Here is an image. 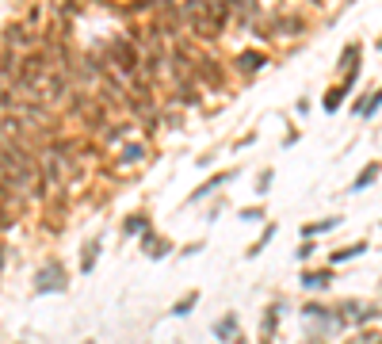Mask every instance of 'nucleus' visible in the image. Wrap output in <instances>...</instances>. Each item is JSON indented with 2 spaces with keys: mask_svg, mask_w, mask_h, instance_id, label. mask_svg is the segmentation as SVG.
Wrapping results in <instances>:
<instances>
[{
  "mask_svg": "<svg viewBox=\"0 0 382 344\" xmlns=\"http://www.w3.org/2000/svg\"><path fill=\"white\" fill-rule=\"evenodd\" d=\"M272 184H275V169L267 165V169H260V172H256V180H253V192L260 195V199H264V195L272 192Z\"/></svg>",
  "mask_w": 382,
  "mask_h": 344,
  "instance_id": "22",
  "label": "nucleus"
},
{
  "mask_svg": "<svg viewBox=\"0 0 382 344\" xmlns=\"http://www.w3.org/2000/svg\"><path fill=\"white\" fill-rule=\"evenodd\" d=\"M360 69H363V65H352V69H348L344 77L337 80V85L325 88V96H321V111H325V115H337L340 108H344V100L355 92V85H360Z\"/></svg>",
  "mask_w": 382,
  "mask_h": 344,
  "instance_id": "6",
  "label": "nucleus"
},
{
  "mask_svg": "<svg viewBox=\"0 0 382 344\" xmlns=\"http://www.w3.org/2000/svg\"><path fill=\"white\" fill-rule=\"evenodd\" d=\"M298 138H302V130H298V127H287V134H283V150L298 145Z\"/></svg>",
  "mask_w": 382,
  "mask_h": 344,
  "instance_id": "27",
  "label": "nucleus"
},
{
  "mask_svg": "<svg viewBox=\"0 0 382 344\" xmlns=\"http://www.w3.org/2000/svg\"><path fill=\"white\" fill-rule=\"evenodd\" d=\"M214 157H218V150H207V153H199V157H195V165H199V169H210V165H214Z\"/></svg>",
  "mask_w": 382,
  "mask_h": 344,
  "instance_id": "29",
  "label": "nucleus"
},
{
  "mask_svg": "<svg viewBox=\"0 0 382 344\" xmlns=\"http://www.w3.org/2000/svg\"><path fill=\"white\" fill-rule=\"evenodd\" d=\"M379 50H382V35H379Z\"/></svg>",
  "mask_w": 382,
  "mask_h": 344,
  "instance_id": "34",
  "label": "nucleus"
},
{
  "mask_svg": "<svg viewBox=\"0 0 382 344\" xmlns=\"http://www.w3.org/2000/svg\"><path fill=\"white\" fill-rule=\"evenodd\" d=\"M237 218H241V222H260V226H264V222H272V218H267V210H264V203L241 207V210H237Z\"/></svg>",
  "mask_w": 382,
  "mask_h": 344,
  "instance_id": "23",
  "label": "nucleus"
},
{
  "mask_svg": "<svg viewBox=\"0 0 382 344\" xmlns=\"http://www.w3.org/2000/svg\"><path fill=\"white\" fill-rule=\"evenodd\" d=\"M203 249H207V241H191V245H184V249H176V257L188 260V257H199Z\"/></svg>",
  "mask_w": 382,
  "mask_h": 344,
  "instance_id": "25",
  "label": "nucleus"
},
{
  "mask_svg": "<svg viewBox=\"0 0 382 344\" xmlns=\"http://www.w3.org/2000/svg\"><path fill=\"white\" fill-rule=\"evenodd\" d=\"M69 291V272H65V264L58 257L43 260L35 272V294H65Z\"/></svg>",
  "mask_w": 382,
  "mask_h": 344,
  "instance_id": "3",
  "label": "nucleus"
},
{
  "mask_svg": "<svg viewBox=\"0 0 382 344\" xmlns=\"http://www.w3.org/2000/svg\"><path fill=\"white\" fill-rule=\"evenodd\" d=\"M298 322H302V337H314V341H332V337H344L348 333L337 302H321V299L302 302L298 306Z\"/></svg>",
  "mask_w": 382,
  "mask_h": 344,
  "instance_id": "1",
  "label": "nucleus"
},
{
  "mask_svg": "<svg viewBox=\"0 0 382 344\" xmlns=\"http://www.w3.org/2000/svg\"><path fill=\"white\" fill-rule=\"evenodd\" d=\"M367 249H371V241H352V245H340V249H332V252H329V268H340V264H348V260H360V257H367Z\"/></svg>",
  "mask_w": 382,
  "mask_h": 344,
  "instance_id": "16",
  "label": "nucleus"
},
{
  "mask_svg": "<svg viewBox=\"0 0 382 344\" xmlns=\"http://www.w3.org/2000/svg\"><path fill=\"white\" fill-rule=\"evenodd\" d=\"M100 252H103V237H88L80 245V260H77V272L80 275H92L96 264H100Z\"/></svg>",
  "mask_w": 382,
  "mask_h": 344,
  "instance_id": "14",
  "label": "nucleus"
},
{
  "mask_svg": "<svg viewBox=\"0 0 382 344\" xmlns=\"http://www.w3.org/2000/svg\"><path fill=\"white\" fill-rule=\"evenodd\" d=\"M4 260H8V245L0 241V272H4Z\"/></svg>",
  "mask_w": 382,
  "mask_h": 344,
  "instance_id": "31",
  "label": "nucleus"
},
{
  "mask_svg": "<svg viewBox=\"0 0 382 344\" xmlns=\"http://www.w3.org/2000/svg\"><path fill=\"white\" fill-rule=\"evenodd\" d=\"M15 344H27V341H15Z\"/></svg>",
  "mask_w": 382,
  "mask_h": 344,
  "instance_id": "35",
  "label": "nucleus"
},
{
  "mask_svg": "<svg viewBox=\"0 0 382 344\" xmlns=\"http://www.w3.org/2000/svg\"><path fill=\"white\" fill-rule=\"evenodd\" d=\"M210 337H214L218 344H233L241 337V317H237V310H226L222 317H218L214 325H210Z\"/></svg>",
  "mask_w": 382,
  "mask_h": 344,
  "instance_id": "13",
  "label": "nucleus"
},
{
  "mask_svg": "<svg viewBox=\"0 0 382 344\" xmlns=\"http://www.w3.org/2000/svg\"><path fill=\"white\" fill-rule=\"evenodd\" d=\"M222 210H226V199H214V203H210V210H207V222H218Z\"/></svg>",
  "mask_w": 382,
  "mask_h": 344,
  "instance_id": "28",
  "label": "nucleus"
},
{
  "mask_svg": "<svg viewBox=\"0 0 382 344\" xmlns=\"http://www.w3.org/2000/svg\"><path fill=\"white\" fill-rule=\"evenodd\" d=\"M337 310H340V317H344L348 333H352V329H367V325L382 322V306H379V302H367V299H340Z\"/></svg>",
  "mask_w": 382,
  "mask_h": 344,
  "instance_id": "2",
  "label": "nucleus"
},
{
  "mask_svg": "<svg viewBox=\"0 0 382 344\" xmlns=\"http://www.w3.org/2000/svg\"><path fill=\"white\" fill-rule=\"evenodd\" d=\"M287 310H291V302L287 299H272V302H264V310H260V337L256 344H275V337H279V322L287 317Z\"/></svg>",
  "mask_w": 382,
  "mask_h": 344,
  "instance_id": "7",
  "label": "nucleus"
},
{
  "mask_svg": "<svg viewBox=\"0 0 382 344\" xmlns=\"http://www.w3.org/2000/svg\"><path fill=\"white\" fill-rule=\"evenodd\" d=\"M382 180V161H367L360 172L352 176V184H348V195H360V192H367L371 184H379Z\"/></svg>",
  "mask_w": 382,
  "mask_h": 344,
  "instance_id": "15",
  "label": "nucleus"
},
{
  "mask_svg": "<svg viewBox=\"0 0 382 344\" xmlns=\"http://www.w3.org/2000/svg\"><path fill=\"white\" fill-rule=\"evenodd\" d=\"M352 65H363V43H360V38H352V43H348L344 50H340V57H337L340 77H344V73L352 69Z\"/></svg>",
  "mask_w": 382,
  "mask_h": 344,
  "instance_id": "17",
  "label": "nucleus"
},
{
  "mask_svg": "<svg viewBox=\"0 0 382 344\" xmlns=\"http://www.w3.org/2000/svg\"><path fill=\"white\" fill-rule=\"evenodd\" d=\"M149 229H153L149 210H126L123 222H119V234H123V241H138V237L149 234Z\"/></svg>",
  "mask_w": 382,
  "mask_h": 344,
  "instance_id": "12",
  "label": "nucleus"
},
{
  "mask_svg": "<svg viewBox=\"0 0 382 344\" xmlns=\"http://www.w3.org/2000/svg\"><path fill=\"white\" fill-rule=\"evenodd\" d=\"M256 138H260V130H245V134H241V138H237V142H233V145H230V150H249V145H253V142H256Z\"/></svg>",
  "mask_w": 382,
  "mask_h": 344,
  "instance_id": "26",
  "label": "nucleus"
},
{
  "mask_svg": "<svg viewBox=\"0 0 382 344\" xmlns=\"http://www.w3.org/2000/svg\"><path fill=\"white\" fill-rule=\"evenodd\" d=\"M310 108H314V100H310V96H298V103H295V115H310Z\"/></svg>",
  "mask_w": 382,
  "mask_h": 344,
  "instance_id": "30",
  "label": "nucleus"
},
{
  "mask_svg": "<svg viewBox=\"0 0 382 344\" xmlns=\"http://www.w3.org/2000/svg\"><path fill=\"white\" fill-rule=\"evenodd\" d=\"M298 344H329V341H314V337H302Z\"/></svg>",
  "mask_w": 382,
  "mask_h": 344,
  "instance_id": "32",
  "label": "nucleus"
},
{
  "mask_svg": "<svg viewBox=\"0 0 382 344\" xmlns=\"http://www.w3.org/2000/svg\"><path fill=\"white\" fill-rule=\"evenodd\" d=\"M138 249H142L145 260H168V257H176V241H172V237H165V234H157V229H149V234L138 237Z\"/></svg>",
  "mask_w": 382,
  "mask_h": 344,
  "instance_id": "10",
  "label": "nucleus"
},
{
  "mask_svg": "<svg viewBox=\"0 0 382 344\" xmlns=\"http://www.w3.org/2000/svg\"><path fill=\"white\" fill-rule=\"evenodd\" d=\"M145 161H149V142H145V138H130V142H123L115 150L111 165H115V172H134V169H142Z\"/></svg>",
  "mask_w": 382,
  "mask_h": 344,
  "instance_id": "8",
  "label": "nucleus"
},
{
  "mask_svg": "<svg viewBox=\"0 0 382 344\" xmlns=\"http://www.w3.org/2000/svg\"><path fill=\"white\" fill-rule=\"evenodd\" d=\"M199 302H203V299H199V291H184L180 299H176L172 306H168V317H188L191 310L199 306Z\"/></svg>",
  "mask_w": 382,
  "mask_h": 344,
  "instance_id": "20",
  "label": "nucleus"
},
{
  "mask_svg": "<svg viewBox=\"0 0 382 344\" xmlns=\"http://www.w3.org/2000/svg\"><path fill=\"white\" fill-rule=\"evenodd\" d=\"M233 344H253V341H249V337H237V341H233Z\"/></svg>",
  "mask_w": 382,
  "mask_h": 344,
  "instance_id": "33",
  "label": "nucleus"
},
{
  "mask_svg": "<svg viewBox=\"0 0 382 344\" xmlns=\"http://www.w3.org/2000/svg\"><path fill=\"white\" fill-rule=\"evenodd\" d=\"M332 283H337V268H329V264L302 268V272H298V287H302V291H310V294H325Z\"/></svg>",
  "mask_w": 382,
  "mask_h": 344,
  "instance_id": "11",
  "label": "nucleus"
},
{
  "mask_svg": "<svg viewBox=\"0 0 382 344\" xmlns=\"http://www.w3.org/2000/svg\"><path fill=\"white\" fill-rule=\"evenodd\" d=\"M306 31H310V20H306L302 12H279L267 20V38H275V43H287V38H302Z\"/></svg>",
  "mask_w": 382,
  "mask_h": 344,
  "instance_id": "4",
  "label": "nucleus"
},
{
  "mask_svg": "<svg viewBox=\"0 0 382 344\" xmlns=\"http://www.w3.org/2000/svg\"><path fill=\"white\" fill-rule=\"evenodd\" d=\"M241 176V165H233V169H222V172H214V176H207L199 187H191L188 192V199H184V207H195V203H207V199H214L222 187H230L233 180Z\"/></svg>",
  "mask_w": 382,
  "mask_h": 344,
  "instance_id": "5",
  "label": "nucleus"
},
{
  "mask_svg": "<svg viewBox=\"0 0 382 344\" xmlns=\"http://www.w3.org/2000/svg\"><path fill=\"white\" fill-rule=\"evenodd\" d=\"M233 73H241L245 80H253L260 69H267L272 65V54L267 50H260V46H249V50H241V54H233Z\"/></svg>",
  "mask_w": 382,
  "mask_h": 344,
  "instance_id": "9",
  "label": "nucleus"
},
{
  "mask_svg": "<svg viewBox=\"0 0 382 344\" xmlns=\"http://www.w3.org/2000/svg\"><path fill=\"white\" fill-rule=\"evenodd\" d=\"M340 222H344L340 215L314 218V222H306V226H302V237H325V234H332V229H340Z\"/></svg>",
  "mask_w": 382,
  "mask_h": 344,
  "instance_id": "19",
  "label": "nucleus"
},
{
  "mask_svg": "<svg viewBox=\"0 0 382 344\" xmlns=\"http://www.w3.org/2000/svg\"><path fill=\"white\" fill-rule=\"evenodd\" d=\"M275 234H279V222H264V229H260V237H256V241H253V245H249V249H245V260H256L260 252H264L267 245L275 241Z\"/></svg>",
  "mask_w": 382,
  "mask_h": 344,
  "instance_id": "18",
  "label": "nucleus"
},
{
  "mask_svg": "<svg viewBox=\"0 0 382 344\" xmlns=\"http://www.w3.org/2000/svg\"><path fill=\"white\" fill-rule=\"evenodd\" d=\"M344 344H382V329H375V325H367V329H352V337H348Z\"/></svg>",
  "mask_w": 382,
  "mask_h": 344,
  "instance_id": "21",
  "label": "nucleus"
},
{
  "mask_svg": "<svg viewBox=\"0 0 382 344\" xmlns=\"http://www.w3.org/2000/svg\"><path fill=\"white\" fill-rule=\"evenodd\" d=\"M314 257H318V241H314V237H302V245L295 249V260L306 264V260H314Z\"/></svg>",
  "mask_w": 382,
  "mask_h": 344,
  "instance_id": "24",
  "label": "nucleus"
}]
</instances>
